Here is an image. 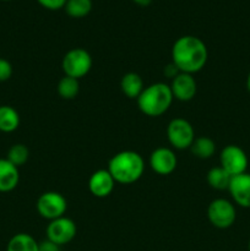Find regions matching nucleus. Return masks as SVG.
Here are the masks:
<instances>
[{
	"instance_id": "24",
	"label": "nucleus",
	"mask_w": 250,
	"mask_h": 251,
	"mask_svg": "<svg viewBox=\"0 0 250 251\" xmlns=\"http://www.w3.org/2000/svg\"><path fill=\"white\" fill-rule=\"evenodd\" d=\"M41 6L48 10H59L65 6L68 0H37Z\"/></svg>"
},
{
	"instance_id": "19",
	"label": "nucleus",
	"mask_w": 250,
	"mask_h": 251,
	"mask_svg": "<svg viewBox=\"0 0 250 251\" xmlns=\"http://www.w3.org/2000/svg\"><path fill=\"white\" fill-rule=\"evenodd\" d=\"M191 153L200 159H208L215 154L216 144L212 139L207 136L195 137L193 145L189 149Z\"/></svg>"
},
{
	"instance_id": "14",
	"label": "nucleus",
	"mask_w": 250,
	"mask_h": 251,
	"mask_svg": "<svg viewBox=\"0 0 250 251\" xmlns=\"http://www.w3.org/2000/svg\"><path fill=\"white\" fill-rule=\"evenodd\" d=\"M19 181V168L6 158H0V193L12 191L17 188Z\"/></svg>"
},
{
	"instance_id": "28",
	"label": "nucleus",
	"mask_w": 250,
	"mask_h": 251,
	"mask_svg": "<svg viewBox=\"0 0 250 251\" xmlns=\"http://www.w3.org/2000/svg\"><path fill=\"white\" fill-rule=\"evenodd\" d=\"M247 87L250 92V73H249V75H248V78H247Z\"/></svg>"
},
{
	"instance_id": "12",
	"label": "nucleus",
	"mask_w": 250,
	"mask_h": 251,
	"mask_svg": "<svg viewBox=\"0 0 250 251\" xmlns=\"http://www.w3.org/2000/svg\"><path fill=\"white\" fill-rule=\"evenodd\" d=\"M115 184L117 183L108 169H98L93 172L88 179V190L95 198L104 199L113 193Z\"/></svg>"
},
{
	"instance_id": "7",
	"label": "nucleus",
	"mask_w": 250,
	"mask_h": 251,
	"mask_svg": "<svg viewBox=\"0 0 250 251\" xmlns=\"http://www.w3.org/2000/svg\"><path fill=\"white\" fill-rule=\"evenodd\" d=\"M36 208L42 218L53 221L65 216L68 201L63 194L58 191H46L37 199Z\"/></svg>"
},
{
	"instance_id": "30",
	"label": "nucleus",
	"mask_w": 250,
	"mask_h": 251,
	"mask_svg": "<svg viewBox=\"0 0 250 251\" xmlns=\"http://www.w3.org/2000/svg\"><path fill=\"white\" fill-rule=\"evenodd\" d=\"M2 1H10V0H2Z\"/></svg>"
},
{
	"instance_id": "9",
	"label": "nucleus",
	"mask_w": 250,
	"mask_h": 251,
	"mask_svg": "<svg viewBox=\"0 0 250 251\" xmlns=\"http://www.w3.org/2000/svg\"><path fill=\"white\" fill-rule=\"evenodd\" d=\"M248 156L242 147L227 145L220 153V166L232 176L245 173L248 168Z\"/></svg>"
},
{
	"instance_id": "17",
	"label": "nucleus",
	"mask_w": 250,
	"mask_h": 251,
	"mask_svg": "<svg viewBox=\"0 0 250 251\" xmlns=\"http://www.w3.org/2000/svg\"><path fill=\"white\" fill-rule=\"evenodd\" d=\"M6 251H39V243L27 233H17L7 243Z\"/></svg>"
},
{
	"instance_id": "18",
	"label": "nucleus",
	"mask_w": 250,
	"mask_h": 251,
	"mask_svg": "<svg viewBox=\"0 0 250 251\" xmlns=\"http://www.w3.org/2000/svg\"><path fill=\"white\" fill-rule=\"evenodd\" d=\"M206 180H207L208 185L215 190H228L230 180H232V176L228 172H225L222 167L218 166L213 167L207 172Z\"/></svg>"
},
{
	"instance_id": "6",
	"label": "nucleus",
	"mask_w": 250,
	"mask_h": 251,
	"mask_svg": "<svg viewBox=\"0 0 250 251\" xmlns=\"http://www.w3.org/2000/svg\"><path fill=\"white\" fill-rule=\"evenodd\" d=\"M207 218L213 227L218 229H227L234 225L237 220V211L234 205L227 199H215L207 207Z\"/></svg>"
},
{
	"instance_id": "25",
	"label": "nucleus",
	"mask_w": 250,
	"mask_h": 251,
	"mask_svg": "<svg viewBox=\"0 0 250 251\" xmlns=\"http://www.w3.org/2000/svg\"><path fill=\"white\" fill-rule=\"evenodd\" d=\"M39 251H60V247L56 245L55 243L46 239L39 243Z\"/></svg>"
},
{
	"instance_id": "23",
	"label": "nucleus",
	"mask_w": 250,
	"mask_h": 251,
	"mask_svg": "<svg viewBox=\"0 0 250 251\" xmlns=\"http://www.w3.org/2000/svg\"><path fill=\"white\" fill-rule=\"evenodd\" d=\"M12 73H14V69H12L11 63L7 59L0 58V82L10 80Z\"/></svg>"
},
{
	"instance_id": "8",
	"label": "nucleus",
	"mask_w": 250,
	"mask_h": 251,
	"mask_svg": "<svg viewBox=\"0 0 250 251\" xmlns=\"http://www.w3.org/2000/svg\"><path fill=\"white\" fill-rule=\"evenodd\" d=\"M76 233H77L76 223L66 216L49 221V225L47 226L46 229L47 239L55 243L59 247L73 242L74 238L76 237Z\"/></svg>"
},
{
	"instance_id": "1",
	"label": "nucleus",
	"mask_w": 250,
	"mask_h": 251,
	"mask_svg": "<svg viewBox=\"0 0 250 251\" xmlns=\"http://www.w3.org/2000/svg\"><path fill=\"white\" fill-rule=\"evenodd\" d=\"M208 59V50L202 39L196 36H181L172 47V63L180 73H199L205 68Z\"/></svg>"
},
{
	"instance_id": "21",
	"label": "nucleus",
	"mask_w": 250,
	"mask_h": 251,
	"mask_svg": "<svg viewBox=\"0 0 250 251\" xmlns=\"http://www.w3.org/2000/svg\"><path fill=\"white\" fill-rule=\"evenodd\" d=\"M64 9L70 17L82 19L92 10V0H68Z\"/></svg>"
},
{
	"instance_id": "20",
	"label": "nucleus",
	"mask_w": 250,
	"mask_h": 251,
	"mask_svg": "<svg viewBox=\"0 0 250 251\" xmlns=\"http://www.w3.org/2000/svg\"><path fill=\"white\" fill-rule=\"evenodd\" d=\"M56 90H58L59 96L63 100H74V98L77 97L78 92H80V82H78L77 78L64 75V77H61L58 82Z\"/></svg>"
},
{
	"instance_id": "13",
	"label": "nucleus",
	"mask_w": 250,
	"mask_h": 251,
	"mask_svg": "<svg viewBox=\"0 0 250 251\" xmlns=\"http://www.w3.org/2000/svg\"><path fill=\"white\" fill-rule=\"evenodd\" d=\"M233 201L243 208H250V173L232 176L228 188Z\"/></svg>"
},
{
	"instance_id": "4",
	"label": "nucleus",
	"mask_w": 250,
	"mask_h": 251,
	"mask_svg": "<svg viewBox=\"0 0 250 251\" xmlns=\"http://www.w3.org/2000/svg\"><path fill=\"white\" fill-rule=\"evenodd\" d=\"M93 65L92 56L86 49L73 48L65 53L61 60V69L66 76L74 78L85 77Z\"/></svg>"
},
{
	"instance_id": "22",
	"label": "nucleus",
	"mask_w": 250,
	"mask_h": 251,
	"mask_svg": "<svg viewBox=\"0 0 250 251\" xmlns=\"http://www.w3.org/2000/svg\"><path fill=\"white\" fill-rule=\"evenodd\" d=\"M29 158V150L26 145L24 144H15L7 151L6 159L11 162L14 166H16L17 168L21 166H24Z\"/></svg>"
},
{
	"instance_id": "29",
	"label": "nucleus",
	"mask_w": 250,
	"mask_h": 251,
	"mask_svg": "<svg viewBox=\"0 0 250 251\" xmlns=\"http://www.w3.org/2000/svg\"><path fill=\"white\" fill-rule=\"evenodd\" d=\"M248 249H249V251H250V240H249V244H248Z\"/></svg>"
},
{
	"instance_id": "10",
	"label": "nucleus",
	"mask_w": 250,
	"mask_h": 251,
	"mask_svg": "<svg viewBox=\"0 0 250 251\" xmlns=\"http://www.w3.org/2000/svg\"><path fill=\"white\" fill-rule=\"evenodd\" d=\"M149 164L154 173L159 176H169L175 171L178 158L175 152L168 147H158L150 154Z\"/></svg>"
},
{
	"instance_id": "2",
	"label": "nucleus",
	"mask_w": 250,
	"mask_h": 251,
	"mask_svg": "<svg viewBox=\"0 0 250 251\" xmlns=\"http://www.w3.org/2000/svg\"><path fill=\"white\" fill-rule=\"evenodd\" d=\"M107 169L115 183L129 185L136 183L144 176L145 161L140 153L126 150L115 153L108 162Z\"/></svg>"
},
{
	"instance_id": "5",
	"label": "nucleus",
	"mask_w": 250,
	"mask_h": 251,
	"mask_svg": "<svg viewBox=\"0 0 250 251\" xmlns=\"http://www.w3.org/2000/svg\"><path fill=\"white\" fill-rule=\"evenodd\" d=\"M167 139L173 149L189 150L195 140V130L184 118H174L167 126Z\"/></svg>"
},
{
	"instance_id": "27",
	"label": "nucleus",
	"mask_w": 250,
	"mask_h": 251,
	"mask_svg": "<svg viewBox=\"0 0 250 251\" xmlns=\"http://www.w3.org/2000/svg\"><path fill=\"white\" fill-rule=\"evenodd\" d=\"M135 4L140 5V6H149L150 4L152 2V0H132Z\"/></svg>"
},
{
	"instance_id": "26",
	"label": "nucleus",
	"mask_w": 250,
	"mask_h": 251,
	"mask_svg": "<svg viewBox=\"0 0 250 251\" xmlns=\"http://www.w3.org/2000/svg\"><path fill=\"white\" fill-rule=\"evenodd\" d=\"M179 73H180V71L178 70V68H176L173 63L168 64V65L164 68V75L169 78H174Z\"/></svg>"
},
{
	"instance_id": "11",
	"label": "nucleus",
	"mask_w": 250,
	"mask_h": 251,
	"mask_svg": "<svg viewBox=\"0 0 250 251\" xmlns=\"http://www.w3.org/2000/svg\"><path fill=\"white\" fill-rule=\"evenodd\" d=\"M169 87H171L174 100H178L180 102H189L195 97L198 83L191 74L179 73L175 77L172 78Z\"/></svg>"
},
{
	"instance_id": "15",
	"label": "nucleus",
	"mask_w": 250,
	"mask_h": 251,
	"mask_svg": "<svg viewBox=\"0 0 250 251\" xmlns=\"http://www.w3.org/2000/svg\"><path fill=\"white\" fill-rule=\"evenodd\" d=\"M144 88V80L136 73H126L120 80V90L130 100H137Z\"/></svg>"
},
{
	"instance_id": "3",
	"label": "nucleus",
	"mask_w": 250,
	"mask_h": 251,
	"mask_svg": "<svg viewBox=\"0 0 250 251\" xmlns=\"http://www.w3.org/2000/svg\"><path fill=\"white\" fill-rule=\"evenodd\" d=\"M173 95L169 85L156 82L146 86L136 100L137 107L145 115L157 118L168 112L173 103Z\"/></svg>"
},
{
	"instance_id": "16",
	"label": "nucleus",
	"mask_w": 250,
	"mask_h": 251,
	"mask_svg": "<svg viewBox=\"0 0 250 251\" xmlns=\"http://www.w3.org/2000/svg\"><path fill=\"white\" fill-rule=\"evenodd\" d=\"M20 114L11 105H0V131L9 134L20 126Z\"/></svg>"
}]
</instances>
